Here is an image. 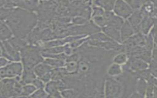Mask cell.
<instances>
[{"instance_id":"6da1fadb","label":"cell","mask_w":157,"mask_h":98,"mask_svg":"<svg viewBox=\"0 0 157 98\" xmlns=\"http://www.w3.org/2000/svg\"><path fill=\"white\" fill-rule=\"evenodd\" d=\"M7 23L12 29L15 35L23 37L33 28L36 23L34 14L25 10H15L7 20Z\"/></svg>"},{"instance_id":"7a4b0ae2","label":"cell","mask_w":157,"mask_h":98,"mask_svg":"<svg viewBox=\"0 0 157 98\" xmlns=\"http://www.w3.org/2000/svg\"><path fill=\"white\" fill-rule=\"evenodd\" d=\"M21 59L24 67L31 68L42 61V56L34 48H26L21 50Z\"/></svg>"},{"instance_id":"3957f363","label":"cell","mask_w":157,"mask_h":98,"mask_svg":"<svg viewBox=\"0 0 157 98\" xmlns=\"http://www.w3.org/2000/svg\"><path fill=\"white\" fill-rule=\"evenodd\" d=\"M52 70V67L46 63H41L37 65L34 68L36 74L42 78Z\"/></svg>"},{"instance_id":"277c9868","label":"cell","mask_w":157,"mask_h":98,"mask_svg":"<svg viewBox=\"0 0 157 98\" xmlns=\"http://www.w3.org/2000/svg\"><path fill=\"white\" fill-rule=\"evenodd\" d=\"M25 70L23 74V81L25 83L33 82V80L35 79V75L31 69V68L24 67Z\"/></svg>"},{"instance_id":"5b68a950","label":"cell","mask_w":157,"mask_h":98,"mask_svg":"<svg viewBox=\"0 0 157 98\" xmlns=\"http://www.w3.org/2000/svg\"><path fill=\"white\" fill-rule=\"evenodd\" d=\"M57 89L58 88L56 86V82L54 81H51L47 83L45 86V90L48 93L52 96H54L55 97H56L57 98H62L59 95V93L58 92Z\"/></svg>"},{"instance_id":"8992f818","label":"cell","mask_w":157,"mask_h":98,"mask_svg":"<svg viewBox=\"0 0 157 98\" xmlns=\"http://www.w3.org/2000/svg\"><path fill=\"white\" fill-rule=\"evenodd\" d=\"M11 36L12 33L7 26L0 21V39L4 40L10 38Z\"/></svg>"},{"instance_id":"52a82bcc","label":"cell","mask_w":157,"mask_h":98,"mask_svg":"<svg viewBox=\"0 0 157 98\" xmlns=\"http://www.w3.org/2000/svg\"><path fill=\"white\" fill-rule=\"evenodd\" d=\"M45 63L56 67H61L64 65V62L58 59H46L45 60Z\"/></svg>"},{"instance_id":"ba28073f","label":"cell","mask_w":157,"mask_h":98,"mask_svg":"<svg viewBox=\"0 0 157 98\" xmlns=\"http://www.w3.org/2000/svg\"><path fill=\"white\" fill-rule=\"evenodd\" d=\"M10 42H11L12 47L16 50L23 49L24 45H25V42L19 39H11Z\"/></svg>"},{"instance_id":"9c48e42d","label":"cell","mask_w":157,"mask_h":98,"mask_svg":"<svg viewBox=\"0 0 157 98\" xmlns=\"http://www.w3.org/2000/svg\"><path fill=\"white\" fill-rule=\"evenodd\" d=\"M36 87L33 85H26L23 87L21 94L23 96H28L32 94L36 90Z\"/></svg>"},{"instance_id":"30bf717a","label":"cell","mask_w":157,"mask_h":98,"mask_svg":"<svg viewBox=\"0 0 157 98\" xmlns=\"http://www.w3.org/2000/svg\"><path fill=\"white\" fill-rule=\"evenodd\" d=\"M31 98H51L50 96L47 94L42 89L36 91L31 96Z\"/></svg>"},{"instance_id":"8fae6325","label":"cell","mask_w":157,"mask_h":98,"mask_svg":"<svg viewBox=\"0 0 157 98\" xmlns=\"http://www.w3.org/2000/svg\"><path fill=\"white\" fill-rule=\"evenodd\" d=\"M61 94L65 98H75L77 95L76 92H74L72 90L64 91L62 92Z\"/></svg>"},{"instance_id":"7c38bea8","label":"cell","mask_w":157,"mask_h":98,"mask_svg":"<svg viewBox=\"0 0 157 98\" xmlns=\"http://www.w3.org/2000/svg\"><path fill=\"white\" fill-rule=\"evenodd\" d=\"M33 83L35 85V87L36 88H40V89H42L44 86V84L42 83V81H40V80L39 79H34L33 81Z\"/></svg>"},{"instance_id":"4fadbf2b","label":"cell","mask_w":157,"mask_h":98,"mask_svg":"<svg viewBox=\"0 0 157 98\" xmlns=\"http://www.w3.org/2000/svg\"><path fill=\"white\" fill-rule=\"evenodd\" d=\"M10 13V11L8 9H1L0 10V18L2 19L8 16V14Z\"/></svg>"},{"instance_id":"5bb4252c","label":"cell","mask_w":157,"mask_h":98,"mask_svg":"<svg viewBox=\"0 0 157 98\" xmlns=\"http://www.w3.org/2000/svg\"><path fill=\"white\" fill-rule=\"evenodd\" d=\"M8 62V61L5 58H0V67L5 66Z\"/></svg>"},{"instance_id":"9a60e30c","label":"cell","mask_w":157,"mask_h":98,"mask_svg":"<svg viewBox=\"0 0 157 98\" xmlns=\"http://www.w3.org/2000/svg\"><path fill=\"white\" fill-rule=\"evenodd\" d=\"M5 2H6L5 1H0V6H1L3 5L4 4H5Z\"/></svg>"},{"instance_id":"2e32d148","label":"cell","mask_w":157,"mask_h":98,"mask_svg":"<svg viewBox=\"0 0 157 98\" xmlns=\"http://www.w3.org/2000/svg\"><path fill=\"white\" fill-rule=\"evenodd\" d=\"M18 98H26L25 97H18Z\"/></svg>"},{"instance_id":"e0dca14e","label":"cell","mask_w":157,"mask_h":98,"mask_svg":"<svg viewBox=\"0 0 157 98\" xmlns=\"http://www.w3.org/2000/svg\"><path fill=\"white\" fill-rule=\"evenodd\" d=\"M1 49H0V55H1Z\"/></svg>"}]
</instances>
